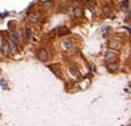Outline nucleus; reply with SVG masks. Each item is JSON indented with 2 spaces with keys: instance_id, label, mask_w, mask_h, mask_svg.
I'll use <instances>...</instances> for the list:
<instances>
[{
  "instance_id": "1",
  "label": "nucleus",
  "mask_w": 131,
  "mask_h": 126,
  "mask_svg": "<svg viewBox=\"0 0 131 126\" xmlns=\"http://www.w3.org/2000/svg\"><path fill=\"white\" fill-rule=\"evenodd\" d=\"M0 50L4 55H9L10 52V46H9V41L5 40L4 38H0Z\"/></svg>"
},
{
  "instance_id": "2",
  "label": "nucleus",
  "mask_w": 131,
  "mask_h": 126,
  "mask_svg": "<svg viewBox=\"0 0 131 126\" xmlns=\"http://www.w3.org/2000/svg\"><path fill=\"white\" fill-rule=\"evenodd\" d=\"M37 56L40 61L45 62V61H47V58H49V52H47L46 49H40V50L37 52Z\"/></svg>"
},
{
  "instance_id": "3",
  "label": "nucleus",
  "mask_w": 131,
  "mask_h": 126,
  "mask_svg": "<svg viewBox=\"0 0 131 126\" xmlns=\"http://www.w3.org/2000/svg\"><path fill=\"white\" fill-rule=\"evenodd\" d=\"M9 46H10V51L16 53V52L18 51V47H17V41H15L14 39H11L9 41Z\"/></svg>"
},
{
  "instance_id": "4",
  "label": "nucleus",
  "mask_w": 131,
  "mask_h": 126,
  "mask_svg": "<svg viewBox=\"0 0 131 126\" xmlns=\"http://www.w3.org/2000/svg\"><path fill=\"white\" fill-rule=\"evenodd\" d=\"M40 17H41V16L39 14H30L28 16V19H29V22H32V23H37L38 21L40 19Z\"/></svg>"
},
{
  "instance_id": "5",
  "label": "nucleus",
  "mask_w": 131,
  "mask_h": 126,
  "mask_svg": "<svg viewBox=\"0 0 131 126\" xmlns=\"http://www.w3.org/2000/svg\"><path fill=\"white\" fill-rule=\"evenodd\" d=\"M117 68H118V64L115 62H109V63H107V69L109 70V72H115Z\"/></svg>"
},
{
  "instance_id": "6",
  "label": "nucleus",
  "mask_w": 131,
  "mask_h": 126,
  "mask_svg": "<svg viewBox=\"0 0 131 126\" xmlns=\"http://www.w3.org/2000/svg\"><path fill=\"white\" fill-rule=\"evenodd\" d=\"M120 46V44L118 40H111V41L108 42V47L109 49H118V47Z\"/></svg>"
},
{
  "instance_id": "7",
  "label": "nucleus",
  "mask_w": 131,
  "mask_h": 126,
  "mask_svg": "<svg viewBox=\"0 0 131 126\" xmlns=\"http://www.w3.org/2000/svg\"><path fill=\"white\" fill-rule=\"evenodd\" d=\"M73 46V39H66L64 41H63V47L64 49H70V47Z\"/></svg>"
},
{
  "instance_id": "8",
  "label": "nucleus",
  "mask_w": 131,
  "mask_h": 126,
  "mask_svg": "<svg viewBox=\"0 0 131 126\" xmlns=\"http://www.w3.org/2000/svg\"><path fill=\"white\" fill-rule=\"evenodd\" d=\"M69 72L72 73V75H74V76H78V78L80 76V72H79V69H78L77 67H74V65H72V67L69 68Z\"/></svg>"
},
{
  "instance_id": "9",
  "label": "nucleus",
  "mask_w": 131,
  "mask_h": 126,
  "mask_svg": "<svg viewBox=\"0 0 131 126\" xmlns=\"http://www.w3.org/2000/svg\"><path fill=\"white\" fill-rule=\"evenodd\" d=\"M57 33H58V35H66V34H68L69 33V29L67 28V27H60L58 28V30H57Z\"/></svg>"
},
{
  "instance_id": "10",
  "label": "nucleus",
  "mask_w": 131,
  "mask_h": 126,
  "mask_svg": "<svg viewBox=\"0 0 131 126\" xmlns=\"http://www.w3.org/2000/svg\"><path fill=\"white\" fill-rule=\"evenodd\" d=\"M83 15H84V11L81 7H75L74 9V16L75 17H83Z\"/></svg>"
},
{
  "instance_id": "11",
  "label": "nucleus",
  "mask_w": 131,
  "mask_h": 126,
  "mask_svg": "<svg viewBox=\"0 0 131 126\" xmlns=\"http://www.w3.org/2000/svg\"><path fill=\"white\" fill-rule=\"evenodd\" d=\"M11 38L14 39L15 41H18L19 39H21V35H19V33L17 30H12L11 32Z\"/></svg>"
},
{
  "instance_id": "12",
  "label": "nucleus",
  "mask_w": 131,
  "mask_h": 126,
  "mask_svg": "<svg viewBox=\"0 0 131 126\" xmlns=\"http://www.w3.org/2000/svg\"><path fill=\"white\" fill-rule=\"evenodd\" d=\"M106 60L107 61H109V60H112V58H114L115 57V53L114 52H111V51H108V52H106Z\"/></svg>"
},
{
  "instance_id": "13",
  "label": "nucleus",
  "mask_w": 131,
  "mask_h": 126,
  "mask_svg": "<svg viewBox=\"0 0 131 126\" xmlns=\"http://www.w3.org/2000/svg\"><path fill=\"white\" fill-rule=\"evenodd\" d=\"M50 69L55 73V74L57 75V76H61V73H60V69L57 68V67H55V65H50Z\"/></svg>"
},
{
  "instance_id": "14",
  "label": "nucleus",
  "mask_w": 131,
  "mask_h": 126,
  "mask_svg": "<svg viewBox=\"0 0 131 126\" xmlns=\"http://www.w3.org/2000/svg\"><path fill=\"white\" fill-rule=\"evenodd\" d=\"M30 37H32V30H30L29 28H26V29H24V38L29 39Z\"/></svg>"
},
{
  "instance_id": "15",
  "label": "nucleus",
  "mask_w": 131,
  "mask_h": 126,
  "mask_svg": "<svg viewBox=\"0 0 131 126\" xmlns=\"http://www.w3.org/2000/svg\"><path fill=\"white\" fill-rule=\"evenodd\" d=\"M122 7H123L124 10H125V9L129 10V0H125V1H123V3H122Z\"/></svg>"
},
{
  "instance_id": "16",
  "label": "nucleus",
  "mask_w": 131,
  "mask_h": 126,
  "mask_svg": "<svg viewBox=\"0 0 131 126\" xmlns=\"http://www.w3.org/2000/svg\"><path fill=\"white\" fill-rule=\"evenodd\" d=\"M102 11H103V14L109 15V7H108V6H103V7H102Z\"/></svg>"
}]
</instances>
